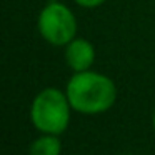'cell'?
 <instances>
[{
  "label": "cell",
  "instance_id": "6da1fadb",
  "mask_svg": "<svg viewBox=\"0 0 155 155\" xmlns=\"http://www.w3.org/2000/svg\"><path fill=\"white\" fill-rule=\"evenodd\" d=\"M65 94L72 108L84 115H98L110 110L117 100V85L100 72H75L67 82Z\"/></svg>",
  "mask_w": 155,
  "mask_h": 155
},
{
  "label": "cell",
  "instance_id": "7a4b0ae2",
  "mask_svg": "<svg viewBox=\"0 0 155 155\" xmlns=\"http://www.w3.org/2000/svg\"><path fill=\"white\" fill-rule=\"evenodd\" d=\"M72 105L64 90L47 87L34 97L30 105V120L40 134L62 135L70 124Z\"/></svg>",
  "mask_w": 155,
  "mask_h": 155
},
{
  "label": "cell",
  "instance_id": "3957f363",
  "mask_svg": "<svg viewBox=\"0 0 155 155\" xmlns=\"http://www.w3.org/2000/svg\"><path fill=\"white\" fill-rule=\"evenodd\" d=\"M37 30L47 44L54 47H65L77 37V17L65 4L52 0L38 14Z\"/></svg>",
  "mask_w": 155,
  "mask_h": 155
},
{
  "label": "cell",
  "instance_id": "277c9868",
  "mask_svg": "<svg viewBox=\"0 0 155 155\" xmlns=\"http://www.w3.org/2000/svg\"><path fill=\"white\" fill-rule=\"evenodd\" d=\"M65 64L72 72H85L90 70L95 62V48L94 44L87 38L75 37L72 42L65 45Z\"/></svg>",
  "mask_w": 155,
  "mask_h": 155
},
{
  "label": "cell",
  "instance_id": "5b68a950",
  "mask_svg": "<svg viewBox=\"0 0 155 155\" xmlns=\"http://www.w3.org/2000/svg\"><path fill=\"white\" fill-rule=\"evenodd\" d=\"M62 142L58 135L42 134L28 147V155H60Z\"/></svg>",
  "mask_w": 155,
  "mask_h": 155
},
{
  "label": "cell",
  "instance_id": "8992f818",
  "mask_svg": "<svg viewBox=\"0 0 155 155\" xmlns=\"http://www.w3.org/2000/svg\"><path fill=\"white\" fill-rule=\"evenodd\" d=\"M74 2L82 8H97L104 4L105 0H74Z\"/></svg>",
  "mask_w": 155,
  "mask_h": 155
},
{
  "label": "cell",
  "instance_id": "52a82bcc",
  "mask_svg": "<svg viewBox=\"0 0 155 155\" xmlns=\"http://www.w3.org/2000/svg\"><path fill=\"white\" fill-rule=\"evenodd\" d=\"M152 125H153V132H155V110H153V115H152Z\"/></svg>",
  "mask_w": 155,
  "mask_h": 155
},
{
  "label": "cell",
  "instance_id": "ba28073f",
  "mask_svg": "<svg viewBox=\"0 0 155 155\" xmlns=\"http://www.w3.org/2000/svg\"><path fill=\"white\" fill-rule=\"evenodd\" d=\"M115 155H134V153H115Z\"/></svg>",
  "mask_w": 155,
  "mask_h": 155
}]
</instances>
